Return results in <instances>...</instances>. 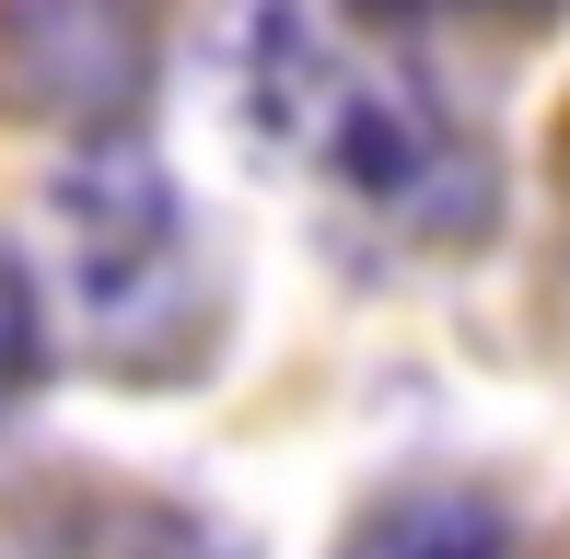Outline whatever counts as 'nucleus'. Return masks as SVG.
I'll return each mask as SVG.
<instances>
[{"mask_svg": "<svg viewBox=\"0 0 570 559\" xmlns=\"http://www.w3.org/2000/svg\"><path fill=\"white\" fill-rule=\"evenodd\" d=\"M47 222H59V268H70V292H82L94 350L128 362V373H151V385H175V373L198 362V339H210V292H198V257H187L175 175L128 129H106V140H82L59 164Z\"/></svg>", "mask_w": 570, "mask_h": 559, "instance_id": "f03ea898", "label": "nucleus"}, {"mask_svg": "<svg viewBox=\"0 0 570 559\" xmlns=\"http://www.w3.org/2000/svg\"><path fill=\"white\" fill-rule=\"evenodd\" d=\"M47 385V303H36V268L0 245V420Z\"/></svg>", "mask_w": 570, "mask_h": 559, "instance_id": "39448f33", "label": "nucleus"}, {"mask_svg": "<svg viewBox=\"0 0 570 559\" xmlns=\"http://www.w3.org/2000/svg\"><path fill=\"white\" fill-rule=\"evenodd\" d=\"M82 559H245V548L222 524L175 513V501H128V513H106V548H82Z\"/></svg>", "mask_w": 570, "mask_h": 559, "instance_id": "423d86ee", "label": "nucleus"}, {"mask_svg": "<svg viewBox=\"0 0 570 559\" xmlns=\"http://www.w3.org/2000/svg\"><path fill=\"white\" fill-rule=\"evenodd\" d=\"M338 559H535V548L512 537V513L478 501V490H407V501H384Z\"/></svg>", "mask_w": 570, "mask_h": 559, "instance_id": "20e7f679", "label": "nucleus"}, {"mask_svg": "<svg viewBox=\"0 0 570 559\" xmlns=\"http://www.w3.org/2000/svg\"><path fill=\"white\" fill-rule=\"evenodd\" d=\"M0 59H12L23 106L117 117L140 94V0H12L0 12Z\"/></svg>", "mask_w": 570, "mask_h": 559, "instance_id": "7ed1b4c3", "label": "nucleus"}, {"mask_svg": "<svg viewBox=\"0 0 570 559\" xmlns=\"http://www.w3.org/2000/svg\"><path fill=\"white\" fill-rule=\"evenodd\" d=\"M210 70L268 175L396 245L489 234L501 164L431 70V0H222Z\"/></svg>", "mask_w": 570, "mask_h": 559, "instance_id": "f257e3e1", "label": "nucleus"}]
</instances>
